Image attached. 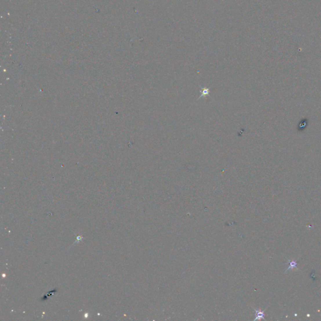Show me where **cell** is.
<instances>
[{
	"instance_id": "1",
	"label": "cell",
	"mask_w": 321,
	"mask_h": 321,
	"mask_svg": "<svg viewBox=\"0 0 321 321\" xmlns=\"http://www.w3.org/2000/svg\"><path fill=\"white\" fill-rule=\"evenodd\" d=\"M254 311H255V319H254L255 320H260L262 319H265V312L264 311H261L260 309H258V310H257V309H254Z\"/></svg>"
},
{
	"instance_id": "2",
	"label": "cell",
	"mask_w": 321,
	"mask_h": 321,
	"mask_svg": "<svg viewBox=\"0 0 321 321\" xmlns=\"http://www.w3.org/2000/svg\"><path fill=\"white\" fill-rule=\"evenodd\" d=\"M297 263L295 260H289V266L288 267V269H287V270H286V272L288 271V270H293L294 268L297 269Z\"/></svg>"
},
{
	"instance_id": "3",
	"label": "cell",
	"mask_w": 321,
	"mask_h": 321,
	"mask_svg": "<svg viewBox=\"0 0 321 321\" xmlns=\"http://www.w3.org/2000/svg\"><path fill=\"white\" fill-rule=\"evenodd\" d=\"M201 93H202V95L200 96V97H202L203 96H204L205 95H208L209 93H210V89L209 88H202V90L200 91Z\"/></svg>"
}]
</instances>
